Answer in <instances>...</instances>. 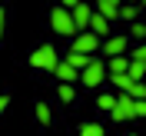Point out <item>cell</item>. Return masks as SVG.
I'll list each match as a JSON object with an SVG mask.
<instances>
[{"label":"cell","mask_w":146,"mask_h":136,"mask_svg":"<svg viewBox=\"0 0 146 136\" xmlns=\"http://www.w3.org/2000/svg\"><path fill=\"white\" fill-rule=\"evenodd\" d=\"M76 83L90 86V90H93V86H103V83H106V63H103L100 56H93L90 63L80 70V80H76Z\"/></svg>","instance_id":"6da1fadb"},{"label":"cell","mask_w":146,"mask_h":136,"mask_svg":"<svg viewBox=\"0 0 146 136\" xmlns=\"http://www.w3.org/2000/svg\"><path fill=\"white\" fill-rule=\"evenodd\" d=\"M33 70H50L53 73V66L60 63V56H56V50H53V43H43V46H36L33 53H30V60H27Z\"/></svg>","instance_id":"7a4b0ae2"},{"label":"cell","mask_w":146,"mask_h":136,"mask_svg":"<svg viewBox=\"0 0 146 136\" xmlns=\"http://www.w3.org/2000/svg\"><path fill=\"white\" fill-rule=\"evenodd\" d=\"M50 27H53V33H60V36H76L73 20H70V10H63V7L50 10Z\"/></svg>","instance_id":"3957f363"},{"label":"cell","mask_w":146,"mask_h":136,"mask_svg":"<svg viewBox=\"0 0 146 136\" xmlns=\"http://www.w3.org/2000/svg\"><path fill=\"white\" fill-rule=\"evenodd\" d=\"M96 50H100V36H93L90 30H83V33L73 36V53H86V56H93Z\"/></svg>","instance_id":"277c9868"},{"label":"cell","mask_w":146,"mask_h":136,"mask_svg":"<svg viewBox=\"0 0 146 136\" xmlns=\"http://www.w3.org/2000/svg\"><path fill=\"white\" fill-rule=\"evenodd\" d=\"M133 103H136V100H129L126 93H119V96H116V106L110 109V119H113V123H126V119H133Z\"/></svg>","instance_id":"5b68a950"},{"label":"cell","mask_w":146,"mask_h":136,"mask_svg":"<svg viewBox=\"0 0 146 136\" xmlns=\"http://www.w3.org/2000/svg\"><path fill=\"white\" fill-rule=\"evenodd\" d=\"M90 13H93V3H86V0H80V3L70 10V20H73V30H76V33H83V30H86Z\"/></svg>","instance_id":"8992f818"},{"label":"cell","mask_w":146,"mask_h":136,"mask_svg":"<svg viewBox=\"0 0 146 136\" xmlns=\"http://www.w3.org/2000/svg\"><path fill=\"white\" fill-rule=\"evenodd\" d=\"M126 46H129V36H106V40H100V50L103 56H123L126 53Z\"/></svg>","instance_id":"52a82bcc"},{"label":"cell","mask_w":146,"mask_h":136,"mask_svg":"<svg viewBox=\"0 0 146 136\" xmlns=\"http://www.w3.org/2000/svg\"><path fill=\"white\" fill-rule=\"evenodd\" d=\"M86 30H90L93 36L106 40V36H110V20H103L100 13H90V23H86Z\"/></svg>","instance_id":"ba28073f"},{"label":"cell","mask_w":146,"mask_h":136,"mask_svg":"<svg viewBox=\"0 0 146 136\" xmlns=\"http://www.w3.org/2000/svg\"><path fill=\"white\" fill-rule=\"evenodd\" d=\"M119 3H123V0H96V10H93V13H100L103 20H116Z\"/></svg>","instance_id":"9c48e42d"},{"label":"cell","mask_w":146,"mask_h":136,"mask_svg":"<svg viewBox=\"0 0 146 136\" xmlns=\"http://www.w3.org/2000/svg\"><path fill=\"white\" fill-rule=\"evenodd\" d=\"M53 73H56V80H60V83H76V80H80V73L73 70V66H66L63 60L53 66Z\"/></svg>","instance_id":"30bf717a"},{"label":"cell","mask_w":146,"mask_h":136,"mask_svg":"<svg viewBox=\"0 0 146 136\" xmlns=\"http://www.w3.org/2000/svg\"><path fill=\"white\" fill-rule=\"evenodd\" d=\"M129 60L126 56H110V63H106V76H119V73H126Z\"/></svg>","instance_id":"8fae6325"},{"label":"cell","mask_w":146,"mask_h":136,"mask_svg":"<svg viewBox=\"0 0 146 136\" xmlns=\"http://www.w3.org/2000/svg\"><path fill=\"white\" fill-rule=\"evenodd\" d=\"M90 60H93V56H86V53H73V50H70V53H66V60H63V63H66V66H73V70L80 73L83 66L90 63Z\"/></svg>","instance_id":"7c38bea8"},{"label":"cell","mask_w":146,"mask_h":136,"mask_svg":"<svg viewBox=\"0 0 146 136\" xmlns=\"http://www.w3.org/2000/svg\"><path fill=\"white\" fill-rule=\"evenodd\" d=\"M136 17H139V7H136V3H119V13H116V20H129V23H133Z\"/></svg>","instance_id":"4fadbf2b"},{"label":"cell","mask_w":146,"mask_h":136,"mask_svg":"<svg viewBox=\"0 0 146 136\" xmlns=\"http://www.w3.org/2000/svg\"><path fill=\"white\" fill-rule=\"evenodd\" d=\"M126 76L133 83H143V76H146V63H133L129 60V66H126Z\"/></svg>","instance_id":"5bb4252c"},{"label":"cell","mask_w":146,"mask_h":136,"mask_svg":"<svg viewBox=\"0 0 146 136\" xmlns=\"http://www.w3.org/2000/svg\"><path fill=\"white\" fill-rule=\"evenodd\" d=\"M36 119H40V126H50V123H53V113H50V106H46V103H36Z\"/></svg>","instance_id":"9a60e30c"},{"label":"cell","mask_w":146,"mask_h":136,"mask_svg":"<svg viewBox=\"0 0 146 136\" xmlns=\"http://www.w3.org/2000/svg\"><path fill=\"white\" fill-rule=\"evenodd\" d=\"M56 96H60L63 103H73V100H76V90H73V83H60V86H56Z\"/></svg>","instance_id":"2e32d148"},{"label":"cell","mask_w":146,"mask_h":136,"mask_svg":"<svg viewBox=\"0 0 146 136\" xmlns=\"http://www.w3.org/2000/svg\"><path fill=\"white\" fill-rule=\"evenodd\" d=\"M126 96H129V100H146V83H129Z\"/></svg>","instance_id":"e0dca14e"},{"label":"cell","mask_w":146,"mask_h":136,"mask_svg":"<svg viewBox=\"0 0 146 136\" xmlns=\"http://www.w3.org/2000/svg\"><path fill=\"white\" fill-rule=\"evenodd\" d=\"M106 80L113 83V86H116L119 93H126V90H129V83H133V80H129V76H126V73H119V76H106Z\"/></svg>","instance_id":"ac0fdd59"},{"label":"cell","mask_w":146,"mask_h":136,"mask_svg":"<svg viewBox=\"0 0 146 136\" xmlns=\"http://www.w3.org/2000/svg\"><path fill=\"white\" fill-rule=\"evenodd\" d=\"M96 106H100V109H106V113H110V109L116 106V96H113V93H100V96H96Z\"/></svg>","instance_id":"d6986e66"},{"label":"cell","mask_w":146,"mask_h":136,"mask_svg":"<svg viewBox=\"0 0 146 136\" xmlns=\"http://www.w3.org/2000/svg\"><path fill=\"white\" fill-rule=\"evenodd\" d=\"M80 136H103V126H100V123H83Z\"/></svg>","instance_id":"ffe728a7"},{"label":"cell","mask_w":146,"mask_h":136,"mask_svg":"<svg viewBox=\"0 0 146 136\" xmlns=\"http://www.w3.org/2000/svg\"><path fill=\"white\" fill-rule=\"evenodd\" d=\"M129 36H133V40H143V36H146V23L133 20V27H129Z\"/></svg>","instance_id":"44dd1931"},{"label":"cell","mask_w":146,"mask_h":136,"mask_svg":"<svg viewBox=\"0 0 146 136\" xmlns=\"http://www.w3.org/2000/svg\"><path fill=\"white\" fill-rule=\"evenodd\" d=\"M126 60H133V63H146V46H136V50H133Z\"/></svg>","instance_id":"7402d4cb"},{"label":"cell","mask_w":146,"mask_h":136,"mask_svg":"<svg viewBox=\"0 0 146 136\" xmlns=\"http://www.w3.org/2000/svg\"><path fill=\"white\" fill-rule=\"evenodd\" d=\"M76 3H80V0H60V7H63V10H73Z\"/></svg>","instance_id":"603a6c76"},{"label":"cell","mask_w":146,"mask_h":136,"mask_svg":"<svg viewBox=\"0 0 146 136\" xmlns=\"http://www.w3.org/2000/svg\"><path fill=\"white\" fill-rule=\"evenodd\" d=\"M0 40H3V7H0Z\"/></svg>","instance_id":"cb8c5ba5"},{"label":"cell","mask_w":146,"mask_h":136,"mask_svg":"<svg viewBox=\"0 0 146 136\" xmlns=\"http://www.w3.org/2000/svg\"><path fill=\"white\" fill-rule=\"evenodd\" d=\"M7 103H10L7 96H0V113H3V109H7Z\"/></svg>","instance_id":"d4e9b609"},{"label":"cell","mask_w":146,"mask_h":136,"mask_svg":"<svg viewBox=\"0 0 146 136\" xmlns=\"http://www.w3.org/2000/svg\"><path fill=\"white\" fill-rule=\"evenodd\" d=\"M129 3H139V0H129Z\"/></svg>","instance_id":"484cf974"},{"label":"cell","mask_w":146,"mask_h":136,"mask_svg":"<svg viewBox=\"0 0 146 136\" xmlns=\"http://www.w3.org/2000/svg\"><path fill=\"white\" fill-rule=\"evenodd\" d=\"M129 136H139V133H129Z\"/></svg>","instance_id":"4316f807"}]
</instances>
